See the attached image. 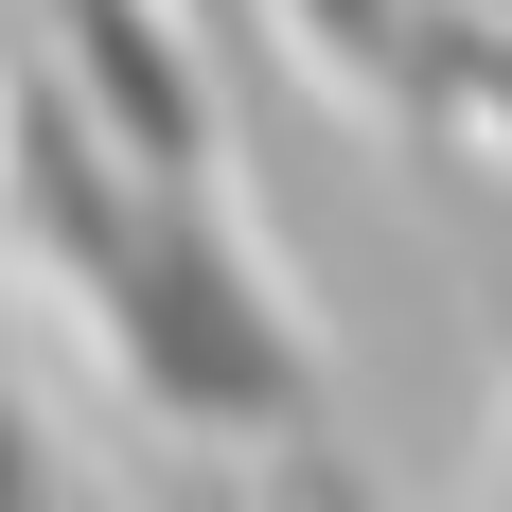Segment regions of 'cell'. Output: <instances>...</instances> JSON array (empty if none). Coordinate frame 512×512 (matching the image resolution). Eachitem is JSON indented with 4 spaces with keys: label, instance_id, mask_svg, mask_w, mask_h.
I'll return each mask as SVG.
<instances>
[{
    "label": "cell",
    "instance_id": "1",
    "mask_svg": "<svg viewBox=\"0 0 512 512\" xmlns=\"http://www.w3.org/2000/svg\"><path fill=\"white\" fill-rule=\"evenodd\" d=\"M0 248L106 336L124 407H159L177 442H230V460L336 442V371H318L283 265L230 230V195L212 177H142L36 53L0 71Z\"/></svg>",
    "mask_w": 512,
    "mask_h": 512
},
{
    "label": "cell",
    "instance_id": "2",
    "mask_svg": "<svg viewBox=\"0 0 512 512\" xmlns=\"http://www.w3.org/2000/svg\"><path fill=\"white\" fill-rule=\"evenodd\" d=\"M18 36H36V71L89 106L142 177H212V159H230V124H212V18L195 0H18Z\"/></svg>",
    "mask_w": 512,
    "mask_h": 512
},
{
    "label": "cell",
    "instance_id": "8",
    "mask_svg": "<svg viewBox=\"0 0 512 512\" xmlns=\"http://www.w3.org/2000/svg\"><path fill=\"white\" fill-rule=\"evenodd\" d=\"M0 18H18V0H0Z\"/></svg>",
    "mask_w": 512,
    "mask_h": 512
},
{
    "label": "cell",
    "instance_id": "4",
    "mask_svg": "<svg viewBox=\"0 0 512 512\" xmlns=\"http://www.w3.org/2000/svg\"><path fill=\"white\" fill-rule=\"evenodd\" d=\"M0 512H71V460H53V407L18 389V354H0Z\"/></svg>",
    "mask_w": 512,
    "mask_h": 512
},
{
    "label": "cell",
    "instance_id": "6",
    "mask_svg": "<svg viewBox=\"0 0 512 512\" xmlns=\"http://www.w3.org/2000/svg\"><path fill=\"white\" fill-rule=\"evenodd\" d=\"M477 512H512V424H495V495H477Z\"/></svg>",
    "mask_w": 512,
    "mask_h": 512
},
{
    "label": "cell",
    "instance_id": "3",
    "mask_svg": "<svg viewBox=\"0 0 512 512\" xmlns=\"http://www.w3.org/2000/svg\"><path fill=\"white\" fill-rule=\"evenodd\" d=\"M283 36L336 71L354 106H407V71H424V36H442V0H265Z\"/></svg>",
    "mask_w": 512,
    "mask_h": 512
},
{
    "label": "cell",
    "instance_id": "5",
    "mask_svg": "<svg viewBox=\"0 0 512 512\" xmlns=\"http://www.w3.org/2000/svg\"><path fill=\"white\" fill-rule=\"evenodd\" d=\"M265 477H283V512H389L354 460H336V442H301V460H265Z\"/></svg>",
    "mask_w": 512,
    "mask_h": 512
},
{
    "label": "cell",
    "instance_id": "7",
    "mask_svg": "<svg viewBox=\"0 0 512 512\" xmlns=\"http://www.w3.org/2000/svg\"><path fill=\"white\" fill-rule=\"evenodd\" d=\"M195 18H212V36H230V0H195Z\"/></svg>",
    "mask_w": 512,
    "mask_h": 512
}]
</instances>
